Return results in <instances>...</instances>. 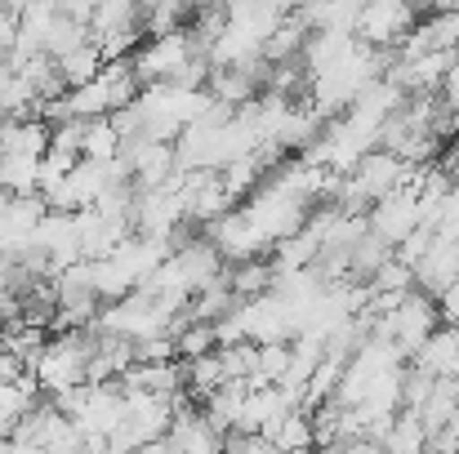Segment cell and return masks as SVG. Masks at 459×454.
Here are the masks:
<instances>
[{
    "mask_svg": "<svg viewBox=\"0 0 459 454\" xmlns=\"http://www.w3.org/2000/svg\"><path fill=\"white\" fill-rule=\"evenodd\" d=\"M94 343H99L94 325L63 330L58 338H49V343H45V352L27 365V370H31V379H36V388H40V397H63V392L81 388V383H85V365H90Z\"/></svg>",
    "mask_w": 459,
    "mask_h": 454,
    "instance_id": "obj_1",
    "label": "cell"
},
{
    "mask_svg": "<svg viewBox=\"0 0 459 454\" xmlns=\"http://www.w3.org/2000/svg\"><path fill=\"white\" fill-rule=\"evenodd\" d=\"M442 325V316H437V299H429L424 290H406L393 312H384V316H375L370 321V338H384V343H393L406 361H411V352L433 334Z\"/></svg>",
    "mask_w": 459,
    "mask_h": 454,
    "instance_id": "obj_2",
    "label": "cell"
},
{
    "mask_svg": "<svg viewBox=\"0 0 459 454\" xmlns=\"http://www.w3.org/2000/svg\"><path fill=\"white\" fill-rule=\"evenodd\" d=\"M201 45L192 40V31L187 27H178V31H165V36H143V45L130 54V67H134V76H139V85L148 90V85H165L192 54H196Z\"/></svg>",
    "mask_w": 459,
    "mask_h": 454,
    "instance_id": "obj_3",
    "label": "cell"
},
{
    "mask_svg": "<svg viewBox=\"0 0 459 454\" xmlns=\"http://www.w3.org/2000/svg\"><path fill=\"white\" fill-rule=\"evenodd\" d=\"M415 4L411 0H366L361 13H357V27L352 36L370 49H397L406 40V31L415 27Z\"/></svg>",
    "mask_w": 459,
    "mask_h": 454,
    "instance_id": "obj_4",
    "label": "cell"
},
{
    "mask_svg": "<svg viewBox=\"0 0 459 454\" xmlns=\"http://www.w3.org/2000/svg\"><path fill=\"white\" fill-rule=\"evenodd\" d=\"M366 223H370V236H379L388 250H397L415 227H424L420 223V192L402 183L397 192H388L384 201H375L366 210Z\"/></svg>",
    "mask_w": 459,
    "mask_h": 454,
    "instance_id": "obj_5",
    "label": "cell"
},
{
    "mask_svg": "<svg viewBox=\"0 0 459 454\" xmlns=\"http://www.w3.org/2000/svg\"><path fill=\"white\" fill-rule=\"evenodd\" d=\"M183 174V169H178ZM178 192H183V214H187V223H214V218H223L228 210H232V196L223 192V183H219V174L214 169H187L183 174V183H178Z\"/></svg>",
    "mask_w": 459,
    "mask_h": 454,
    "instance_id": "obj_6",
    "label": "cell"
},
{
    "mask_svg": "<svg viewBox=\"0 0 459 454\" xmlns=\"http://www.w3.org/2000/svg\"><path fill=\"white\" fill-rule=\"evenodd\" d=\"M31 250H40L49 259V272L58 277L63 268L81 263V236H76V214H63V210H45L36 236H31Z\"/></svg>",
    "mask_w": 459,
    "mask_h": 454,
    "instance_id": "obj_7",
    "label": "cell"
},
{
    "mask_svg": "<svg viewBox=\"0 0 459 454\" xmlns=\"http://www.w3.org/2000/svg\"><path fill=\"white\" fill-rule=\"evenodd\" d=\"M165 446H169V454H219L223 450V437L214 433L205 410L178 401V410H174V419L165 428Z\"/></svg>",
    "mask_w": 459,
    "mask_h": 454,
    "instance_id": "obj_8",
    "label": "cell"
},
{
    "mask_svg": "<svg viewBox=\"0 0 459 454\" xmlns=\"http://www.w3.org/2000/svg\"><path fill=\"white\" fill-rule=\"evenodd\" d=\"M121 160L130 165L134 187H156V183H165V178L178 174V165H174V143H156V139H143V134L121 143Z\"/></svg>",
    "mask_w": 459,
    "mask_h": 454,
    "instance_id": "obj_9",
    "label": "cell"
},
{
    "mask_svg": "<svg viewBox=\"0 0 459 454\" xmlns=\"http://www.w3.org/2000/svg\"><path fill=\"white\" fill-rule=\"evenodd\" d=\"M411 272H415V290H424L429 299H437L459 277V236L433 232V245L424 250V259H420Z\"/></svg>",
    "mask_w": 459,
    "mask_h": 454,
    "instance_id": "obj_10",
    "label": "cell"
},
{
    "mask_svg": "<svg viewBox=\"0 0 459 454\" xmlns=\"http://www.w3.org/2000/svg\"><path fill=\"white\" fill-rule=\"evenodd\" d=\"M411 365L433 374V379H451L459 365V330L455 325H437L415 352H411Z\"/></svg>",
    "mask_w": 459,
    "mask_h": 454,
    "instance_id": "obj_11",
    "label": "cell"
},
{
    "mask_svg": "<svg viewBox=\"0 0 459 454\" xmlns=\"http://www.w3.org/2000/svg\"><path fill=\"white\" fill-rule=\"evenodd\" d=\"M241 401H246V383H241V379H228V383H219V388H214V392L201 401V410H205V419L214 424V433H219V437L237 433Z\"/></svg>",
    "mask_w": 459,
    "mask_h": 454,
    "instance_id": "obj_12",
    "label": "cell"
},
{
    "mask_svg": "<svg viewBox=\"0 0 459 454\" xmlns=\"http://www.w3.org/2000/svg\"><path fill=\"white\" fill-rule=\"evenodd\" d=\"M223 277H228V290L241 299H259V295H268L273 290V281H277V272H273V259L264 254V259H246V263H228L223 268Z\"/></svg>",
    "mask_w": 459,
    "mask_h": 454,
    "instance_id": "obj_13",
    "label": "cell"
},
{
    "mask_svg": "<svg viewBox=\"0 0 459 454\" xmlns=\"http://www.w3.org/2000/svg\"><path fill=\"white\" fill-rule=\"evenodd\" d=\"M54 67H58V81H63L67 90H76V85H85V81H94V76L103 72V49H99V40L90 36V40H81L76 49H67L63 58H54Z\"/></svg>",
    "mask_w": 459,
    "mask_h": 454,
    "instance_id": "obj_14",
    "label": "cell"
},
{
    "mask_svg": "<svg viewBox=\"0 0 459 454\" xmlns=\"http://www.w3.org/2000/svg\"><path fill=\"white\" fill-rule=\"evenodd\" d=\"M121 134L112 125V116H99V121H81V160H94V165H108L121 156Z\"/></svg>",
    "mask_w": 459,
    "mask_h": 454,
    "instance_id": "obj_15",
    "label": "cell"
},
{
    "mask_svg": "<svg viewBox=\"0 0 459 454\" xmlns=\"http://www.w3.org/2000/svg\"><path fill=\"white\" fill-rule=\"evenodd\" d=\"M424 441H429L424 419H420L415 410H397L393 424H388V433H384V441H379V450L384 454H424Z\"/></svg>",
    "mask_w": 459,
    "mask_h": 454,
    "instance_id": "obj_16",
    "label": "cell"
},
{
    "mask_svg": "<svg viewBox=\"0 0 459 454\" xmlns=\"http://www.w3.org/2000/svg\"><path fill=\"white\" fill-rule=\"evenodd\" d=\"M45 343H49V330H40V325H27V321H18V316H9V321L0 325V347H4L9 356H18L22 365H31V361L45 352Z\"/></svg>",
    "mask_w": 459,
    "mask_h": 454,
    "instance_id": "obj_17",
    "label": "cell"
},
{
    "mask_svg": "<svg viewBox=\"0 0 459 454\" xmlns=\"http://www.w3.org/2000/svg\"><path fill=\"white\" fill-rule=\"evenodd\" d=\"M219 383H228V379H223L219 347H214V352H205V356L183 361V392H187V401H205V397H210Z\"/></svg>",
    "mask_w": 459,
    "mask_h": 454,
    "instance_id": "obj_18",
    "label": "cell"
},
{
    "mask_svg": "<svg viewBox=\"0 0 459 454\" xmlns=\"http://www.w3.org/2000/svg\"><path fill=\"white\" fill-rule=\"evenodd\" d=\"M273 446L277 450H312V410H304V406L286 410V419L273 433Z\"/></svg>",
    "mask_w": 459,
    "mask_h": 454,
    "instance_id": "obj_19",
    "label": "cell"
},
{
    "mask_svg": "<svg viewBox=\"0 0 459 454\" xmlns=\"http://www.w3.org/2000/svg\"><path fill=\"white\" fill-rule=\"evenodd\" d=\"M370 286V295H406V290H415V272L402 263V259H384L379 268H375V277L366 281Z\"/></svg>",
    "mask_w": 459,
    "mask_h": 454,
    "instance_id": "obj_20",
    "label": "cell"
},
{
    "mask_svg": "<svg viewBox=\"0 0 459 454\" xmlns=\"http://www.w3.org/2000/svg\"><path fill=\"white\" fill-rule=\"evenodd\" d=\"M219 361H223V379H250L255 374V361H259V343H250V338H241V343H228V347H219Z\"/></svg>",
    "mask_w": 459,
    "mask_h": 454,
    "instance_id": "obj_21",
    "label": "cell"
},
{
    "mask_svg": "<svg viewBox=\"0 0 459 454\" xmlns=\"http://www.w3.org/2000/svg\"><path fill=\"white\" fill-rule=\"evenodd\" d=\"M433 388H437V379L433 374H424V370H415L411 361L402 365V410H420L429 397H433Z\"/></svg>",
    "mask_w": 459,
    "mask_h": 454,
    "instance_id": "obj_22",
    "label": "cell"
},
{
    "mask_svg": "<svg viewBox=\"0 0 459 454\" xmlns=\"http://www.w3.org/2000/svg\"><path fill=\"white\" fill-rule=\"evenodd\" d=\"M219 454H281V450L268 437H259V433H228Z\"/></svg>",
    "mask_w": 459,
    "mask_h": 454,
    "instance_id": "obj_23",
    "label": "cell"
},
{
    "mask_svg": "<svg viewBox=\"0 0 459 454\" xmlns=\"http://www.w3.org/2000/svg\"><path fill=\"white\" fill-rule=\"evenodd\" d=\"M424 454H459V410L442 424V428H433V433H429Z\"/></svg>",
    "mask_w": 459,
    "mask_h": 454,
    "instance_id": "obj_24",
    "label": "cell"
},
{
    "mask_svg": "<svg viewBox=\"0 0 459 454\" xmlns=\"http://www.w3.org/2000/svg\"><path fill=\"white\" fill-rule=\"evenodd\" d=\"M429 245H433V227H415V232H411V236L393 250V259H402L406 268H415V263L424 259V250H429Z\"/></svg>",
    "mask_w": 459,
    "mask_h": 454,
    "instance_id": "obj_25",
    "label": "cell"
},
{
    "mask_svg": "<svg viewBox=\"0 0 459 454\" xmlns=\"http://www.w3.org/2000/svg\"><path fill=\"white\" fill-rule=\"evenodd\" d=\"M437 316H442V325H455L459 330V277L437 295Z\"/></svg>",
    "mask_w": 459,
    "mask_h": 454,
    "instance_id": "obj_26",
    "label": "cell"
},
{
    "mask_svg": "<svg viewBox=\"0 0 459 454\" xmlns=\"http://www.w3.org/2000/svg\"><path fill=\"white\" fill-rule=\"evenodd\" d=\"M94 4H99V0H58V9H63L72 22H81V27H90V18H94Z\"/></svg>",
    "mask_w": 459,
    "mask_h": 454,
    "instance_id": "obj_27",
    "label": "cell"
},
{
    "mask_svg": "<svg viewBox=\"0 0 459 454\" xmlns=\"http://www.w3.org/2000/svg\"><path fill=\"white\" fill-rule=\"evenodd\" d=\"M437 99L446 103V107H459V58L451 63V72H446V81H442V90H437Z\"/></svg>",
    "mask_w": 459,
    "mask_h": 454,
    "instance_id": "obj_28",
    "label": "cell"
},
{
    "mask_svg": "<svg viewBox=\"0 0 459 454\" xmlns=\"http://www.w3.org/2000/svg\"><path fill=\"white\" fill-rule=\"evenodd\" d=\"M22 374H27V365H22L18 356H9V352L0 347V383H18Z\"/></svg>",
    "mask_w": 459,
    "mask_h": 454,
    "instance_id": "obj_29",
    "label": "cell"
},
{
    "mask_svg": "<svg viewBox=\"0 0 459 454\" xmlns=\"http://www.w3.org/2000/svg\"><path fill=\"white\" fill-rule=\"evenodd\" d=\"M411 4H415V9H433L437 0H411Z\"/></svg>",
    "mask_w": 459,
    "mask_h": 454,
    "instance_id": "obj_30",
    "label": "cell"
},
{
    "mask_svg": "<svg viewBox=\"0 0 459 454\" xmlns=\"http://www.w3.org/2000/svg\"><path fill=\"white\" fill-rule=\"evenodd\" d=\"M134 4H139V13H148V9H152L156 0H134Z\"/></svg>",
    "mask_w": 459,
    "mask_h": 454,
    "instance_id": "obj_31",
    "label": "cell"
},
{
    "mask_svg": "<svg viewBox=\"0 0 459 454\" xmlns=\"http://www.w3.org/2000/svg\"><path fill=\"white\" fill-rule=\"evenodd\" d=\"M281 454H312V450H281Z\"/></svg>",
    "mask_w": 459,
    "mask_h": 454,
    "instance_id": "obj_32",
    "label": "cell"
},
{
    "mask_svg": "<svg viewBox=\"0 0 459 454\" xmlns=\"http://www.w3.org/2000/svg\"><path fill=\"white\" fill-rule=\"evenodd\" d=\"M455 58H459V40H455Z\"/></svg>",
    "mask_w": 459,
    "mask_h": 454,
    "instance_id": "obj_33",
    "label": "cell"
}]
</instances>
